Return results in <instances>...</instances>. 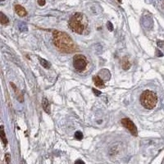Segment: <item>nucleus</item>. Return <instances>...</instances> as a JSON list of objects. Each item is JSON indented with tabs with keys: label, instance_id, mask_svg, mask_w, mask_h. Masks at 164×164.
Returning a JSON list of instances; mask_svg holds the SVG:
<instances>
[{
	"label": "nucleus",
	"instance_id": "nucleus-1",
	"mask_svg": "<svg viewBox=\"0 0 164 164\" xmlns=\"http://www.w3.org/2000/svg\"><path fill=\"white\" fill-rule=\"evenodd\" d=\"M53 41H54V45L62 53L71 54L77 50V47L72 39L65 32L54 31Z\"/></svg>",
	"mask_w": 164,
	"mask_h": 164
},
{
	"label": "nucleus",
	"instance_id": "nucleus-2",
	"mask_svg": "<svg viewBox=\"0 0 164 164\" xmlns=\"http://www.w3.org/2000/svg\"><path fill=\"white\" fill-rule=\"evenodd\" d=\"M68 25L71 31L81 34L88 26L87 17L83 13L77 12L70 18Z\"/></svg>",
	"mask_w": 164,
	"mask_h": 164
},
{
	"label": "nucleus",
	"instance_id": "nucleus-3",
	"mask_svg": "<svg viewBox=\"0 0 164 164\" xmlns=\"http://www.w3.org/2000/svg\"><path fill=\"white\" fill-rule=\"evenodd\" d=\"M140 103L146 109H153L158 103V97L153 91L145 90L140 96Z\"/></svg>",
	"mask_w": 164,
	"mask_h": 164
},
{
	"label": "nucleus",
	"instance_id": "nucleus-4",
	"mask_svg": "<svg viewBox=\"0 0 164 164\" xmlns=\"http://www.w3.org/2000/svg\"><path fill=\"white\" fill-rule=\"evenodd\" d=\"M73 67L77 71H83L87 67V59L82 54H77L73 57Z\"/></svg>",
	"mask_w": 164,
	"mask_h": 164
},
{
	"label": "nucleus",
	"instance_id": "nucleus-5",
	"mask_svg": "<svg viewBox=\"0 0 164 164\" xmlns=\"http://www.w3.org/2000/svg\"><path fill=\"white\" fill-rule=\"evenodd\" d=\"M122 124L126 128L133 136H136L138 135V130H137V128H136V125L134 124V122H132V121H130L129 118L122 119Z\"/></svg>",
	"mask_w": 164,
	"mask_h": 164
},
{
	"label": "nucleus",
	"instance_id": "nucleus-6",
	"mask_svg": "<svg viewBox=\"0 0 164 164\" xmlns=\"http://www.w3.org/2000/svg\"><path fill=\"white\" fill-rule=\"evenodd\" d=\"M93 80L94 85H96L97 87L104 88V81H103V80L100 77H99V76H94V77H93Z\"/></svg>",
	"mask_w": 164,
	"mask_h": 164
},
{
	"label": "nucleus",
	"instance_id": "nucleus-7",
	"mask_svg": "<svg viewBox=\"0 0 164 164\" xmlns=\"http://www.w3.org/2000/svg\"><path fill=\"white\" fill-rule=\"evenodd\" d=\"M15 11L17 12V14L20 17H26L27 15V11H26V9L21 5L15 6Z\"/></svg>",
	"mask_w": 164,
	"mask_h": 164
},
{
	"label": "nucleus",
	"instance_id": "nucleus-8",
	"mask_svg": "<svg viewBox=\"0 0 164 164\" xmlns=\"http://www.w3.org/2000/svg\"><path fill=\"white\" fill-rule=\"evenodd\" d=\"M130 66H131V63L129 61L127 57H123V59L122 61V68L124 69V70H129L130 67Z\"/></svg>",
	"mask_w": 164,
	"mask_h": 164
},
{
	"label": "nucleus",
	"instance_id": "nucleus-9",
	"mask_svg": "<svg viewBox=\"0 0 164 164\" xmlns=\"http://www.w3.org/2000/svg\"><path fill=\"white\" fill-rule=\"evenodd\" d=\"M42 105L44 112H46V113L49 114V113H50V105H49V103H48V99H43Z\"/></svg>",
	"mask_w": 164,
	"mask_h": 164
},
{
	"label": "nucleus",
	"instance_id": "nucleus-10",
	"mask_svg": "<svg viewBox=\"0 0 164 164\" xmlns=\"http://www.w3.org/2000/svg\"><path fill=\"white\" fill-rule=\"evenodd\" d=\"M39 61H40V64H41V65H42L44 68H47V69H48V68L51 67V64H50V62H48L47 60L43 59V58L40 57V58H39Z\"/></svg>",
	"mask_w": 164,
	"mask_h": 164
},
{
	"label": "nucleus",
	"instance_id": "nucleus-11",
	"mask_svg": "<svg viewBox=\"0 0 164 164\" xmlns=\"http://www.w3.org/2000/svg\"><path fill=\"white\" fill-rule=\"evenodd\" d=\"M0 136H1V139L3 140V143L4 145H7L8 144V140H7V137H6L5 132H4V129H3V126H1V133H0Z\"/></svg>",
	"mask_w": 164,
	"mask_h": 164
},
{
	"label": "nucleus",
	"instance_id": "nucleus-12",
	"mask_svg": "<svg viewBox=\"0 0 164 164\" xmlns=\"http://www.w3.org/2000/svg\"><path fill=\"white\" fill-rule=\"evenodd\" d=\"M0 21H1V23H2L3 25H7V24H8L9 23L8 18L6 17L3 12L0 13Z\"/></svg>",
	"mask_w": 164,
	"mask_h": 164
},
{
	"label": "nucleus",
	"instance_id": "nucleus-13",
	"mask_svg": "<svg viewBox=\"0 0 164 164\" xmlns=\"http://www.w3.org/2000/svg\"><path fill=\"white\" fill-rule=\"evenodd\" d=\"M75 138L78 139V140H81L82 139H83V134L78 130V131H77V132L75 133Z\"/></svg>",
	"mask_w": 164,
	"mask_h": 164
},
{
	"label": "nucleus",
	"instance_id": "nucleus-14",
	"mask_svg": "<svg viewBox=\"0 0 164 164\" xmlns=\"http://www.w3.org/2000/svg\"><path fill=\"white\" fill-rule=\"evenodd\" d=\"M92 90H93V92L94 93V94H95L96 96H99V95L101 94V92L99 90H97L96 89H94V88H93V89H92Z\"/></svg>",
	"mask_w": 164,
	"mask_h": 164
},
{
	"label": "nucleus",
	"instance_id": "nucleus-15",
	"mask_svg": "<svg viewBox=\"0 0 164 164\" xmlns=\"http://www.w3.org/2000/svg\"><path fill=\"white\" fill-rule=\"evenodd\" d=\"M107 26H108V30H109V31H113V24H112L110 21H108V24H107Z\"/></svg>",
	"mask_w": 164,
	"mask_h": 164
},
{
	"label": "nucleus",
	"instance_id": "nucleus-16",
	"mask_svg": "<svg viewBox=\"0 0 164 164\" xmlns=\"http://www.w3.org/2000/svg\"><path fill=\"white\" fill-rule=\"evenodd\" d=\"M38 3L40 6H44L45 4V0H38Z\"/></svg>",
	"mask_w": 164,
	"mask_h": 164
},
{
	"label": "nucleus",
	"instance_id": "nucleus-17",
	"mask_svg": "<svg viewBox=\"0 0 164 164\" xmlns=\"http://www.w3.org/2000/svg\"><path fill=\"white\" fill-rule=\"evenodd\" d=\"M75 164H85V163L84 162L82 161V160H80V159H78V160H77V161H76Z\"/></svg>",
	"mask_w": 164,
	"mask_h": 164
},
{
	"label": "nucleus",
	"instance_id": "nucleus-18",
	"mask_svg": "<svg viewBox=\"0 0 164 164\" xmlns=\"http://www.w3.org/2000/svg\"><path fill=\"white\" fill-rule=\"evenodd\" d=\"M117 1H118L119 3H122V0H117Z\"/></svg>",
	"mask_w": 164,
	"mask_h": 164
},
{
	"label": "nucleus",
	"instance_id": "nucleus-19",
	"mask_svg": "<svg viewBox=\"0 0 164 164\" xmlns=\"http://www.w3.org/2000/svg\"><path fill=\"white\" fill-rule=\"evenodd\" d=\"M1 1H4V0H1Z\"/></svg>",
	"mask_w": 164,
	"mask_h": 164
}]
</instances>
